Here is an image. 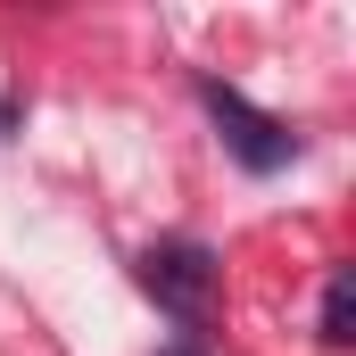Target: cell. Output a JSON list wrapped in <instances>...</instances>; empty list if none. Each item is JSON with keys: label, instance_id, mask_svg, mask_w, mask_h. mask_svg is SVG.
<instances>
[{"label": "cell", "instance_id": "1", "mask_svg": "<svg viewBox=\"0 0 356 356\" xmlns=\"http://www.w3.org/2000/svg\"><path fill=\"white\" fill-rule=\"evenodd\" d=\"M199 108L216 116V133H224V149H232L241 175H282V166H298V133H290L282 116H266V108H249L232 83L199 75Z\"/></svg>", "mask_w": 356, "mask_h": 356}, {"label": "cell", "instance_id": "2", "mask_svg": "<svg viewBox=\"0 0 356 356\" xmlns=\"http://www.w3.org/2000/svg\"><path fill=\"white\" fill-rule=\"evenodd\" d=\"M141 290L175 315L182 332H207V315H216V257H207V241H158V249H141Z\"/></svg>", "mask_w": 356, "mask_h": 356}, {"label": "cell", "instance_id": "3", "mask_svg": "<svg viewBox=\"0 0 356 356\" xmlns=\"http://www.w3.org/2000/svg\"><path fill=\"white\" fill-rule=\"evenodd\" d=\"M315 340H323V348H356V273H348V266L323 273V315H315Z\"/></svg>", "mask_w": 356, "mask_h": 356}, {"label": "cell", "instance_id": "4", "mask_svg": "<svg viewBox=\"0 0 356 356\" xmlns=\"http://www.w3.org/2000/svg\"><path fill=\"white\" fill-rule=\"evenodd\" d=\"M8 124H17V99H0V133H8Z\"/></svg>", "mask_w": 356, "mask_h": 356}, {"label": "cell", "instance_id": "5", "mask_svg": "<svg viewBox=\"0 0 356 356\" xmlns=\"http://www.w3.org/2000/svg\"><path fill=\"white\" fill-rule=\"evenodd\" d=\"M166 356H199V348H191V340H182V348H166Z\"/></svg>", "mask_w": 356, "mask_h": 356}]
</instances>
